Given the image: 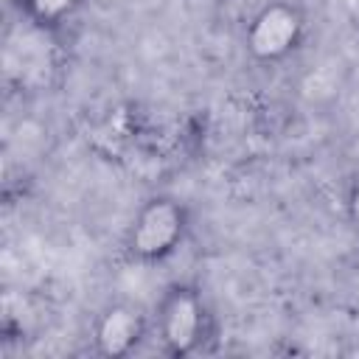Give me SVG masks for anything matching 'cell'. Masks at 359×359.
<instances>
[{
    "mask_svg": "<svg viewBox=\"0 0 359 359\" xmlns=\"http://www.w3.org/2000/svg\"><path fill=\"white\" fill-rule=\"evenodd\" d=\"M151 328L168 356L185 359L208 351L216 334V320L199 286L171 283L154 306Z\"/></svg>",
    "mask_w": 359,
    "mask_h": 359,
    "instance_id": "6da1fadb",
    "label": "cell"
},
{
    "mask_svg": "<svg viewBox=\"0 0 359 359\" xmlns=\"http://www.w3.org/2000/svg\"><path fill=\"white\" fill-rule=\"evenodd\" d=\"M191 210L182 199L157 194L149 196L132 216L123 233V252L129 261L154 266L168 261L188 238Z\"/></svg>",
    "mask_w": 359,
    "mask_h": 359,
    "instance_id": "7a4b0ae2",
    "label": "cell"
},
{
    "mask_svg": "<svg viewBox=\"0 0 359 359\" xmlns=\"http://www.w3.org/2000/svg\"><path fill=\"white\" fill-rule=\"evenodd\" d=\"M309 34V17L294 0H266L244 28V50L255 65H280L294 56Z\"/></svg>",
    "mask_w": 359,
    "mask_h": 359,
    "instance_id": "3957f363",
    "label": "cell"
},
{
    "mask_svg": "<svg viewBox=\"0 0 359 359\" xmlns=\"http://www.w3.org/2000/svg\"><path fill=\"white\" fill-rule=\"evenodd\" d=\"M151 317L135 303H107L93 320V351L107 359H123L135 353L151 334Z\"/></svg>",
    "mask_w": 359,
    "mask_h": 359,
    "instance_id": "277c9868",
    "label": "cell"
},
{
    "mask_svg": "<svg viewBox=\"0 0 359 359\" xmlns=\"http://www.w3.org/2000/svg\"><path fill=\"white\" fill-rule=\"evenodd\" d=\"M84 6V0H17L20 14L36 31H56Z\"/></svg>",
    "mask_w": 359,
    "mask_h": 359,
    "instance_id": "5b68a950",
    "label": "cell"
},
{
    "mask_svg": "<svg viewBox=\"0 0 359 359\" xmlns=\"http://www.w3.org/2000/svg\"><path fill=\"white\" fill-rule=\"evenodd\" d=\"M345 219H348L351 230L359 236V171L351 177V182L345 188Z\"/></svg>",
    "mask_w": 359,
    "mask_h": 359,
    "instance_id": "8992f818",
    "label": "cell"
}]
</instances>
